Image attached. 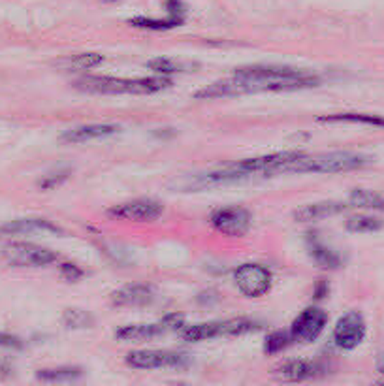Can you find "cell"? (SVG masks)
Returning a JSON list of instances; mask_svg holds the SVG:
<instances>
[{"mask_svg": "<svg viewBox=\"0 0 384 386\" xmlns=\"http://www.w3.org/2000/svg\"><path fill=\"white\" fill-rule=\"evenodd\" d=\"M290 341H294L290 332H281V330H279V332H273V334H270L266 337L264 352H268V354H277V352L285 351V349L290 345Z\"/></svg>", "mask_w": 384, "mask_h": 386, "instance_id": "26", "label": "cell"}, {"mask_svg": "<svg viewBox=\"0 0 384 386\" xmlns=\"http://www.w3.org/2000/svg\"><path fill=\"white\" fill-rule=\"evenodd\" d=\"M172 85L166 75L162 77H111L87 75L78 81V89L94 94H153Z\"/></svg>", "mask_w": 384, "mask_h": 386, "instance_id": "2", "label": "cell"}, {"mask_svg": "<svg viewBox=\"0 0 384 386\" xmlns=\"http://www.w3.org/2000/svg\"><path fill=\"white\" fill-rule=\"evenodd\" d=\"M307 249H309L311 259L315 260L316 264L321 266V268H324V270H335V268L341 266L339 254L335 253V251H332L330 247H326L322 242H318L316 237L309 239Z\"/></svg>", "mask_w": 384, "mask_h": 386, "instance_id": "18", "label": "cell"}, {"mask_svg": "<svg viewBox=\"0 0 384 386\" xmlns=\"http://www.w3.org/2000/svg\"><path fill=\"white\" fill-rule=\"evenodd\" d=\"M183 324V317L179 315H168L159 323L149 324H128L115 332V337L119 341H145L153 340L156 335H162L170 330H179Z\"/></svg>", "mask_w": 384, "mask_h": 386, "instance_id": "9", "label": "cell"}, {"mask_svg": "<svg viewBox=\"0 0 384 386\" xmlns=\"http://www.w3.org/2000/svg\"><path fill=\"white\" fill-rule=\"evenodd\" d=\"M364 337H366V320L356 311L343 315L333 328V343L343 351L356 349L364 341Z\"/></svg>", "mask_w": 384, "mask_h": 386, "instance_id": "10", "label": "cell"}, {"mask_svg": "<svg viewBox=\"0 0 384 386\" xmlns=\"http://www.w3.org/2000/svg\"><path fill=\"white\" fill-rule=\"evenodd\" d=\"M21 347H23V343L19 337L0 332V349H21Z\"/></svg>", "mask_w": 384, "mask_h": 386, "instance_id": "28", "label": "cell"}, {"mask_svg": "<svg viewBox=\"0 0 384 386\" xmlns=\"http://www.w3.org/2000/svg\"><path fill=\"white\" fill-rule=\"evenodd\" d=\"M162 206L155 200H132V202L117 204L108 209V217L119 220H134V223H151L162 215Z\"/></svg>", "mask_w": 384, "mask_h": 386, "instance_id": "12", "label": "cell"}, {"mask_svg": "<svg viewBox=\"0 0 384 386\" xmlns=\"http://www.w3.org/2000/svg\"><path fill=\"white\" fill-rule=\"evenodd\" d=\"M155 288L151 285H126L111 292V304L115 307H142L155 300Z\"/></svg>", "mask_w": 384, "mask_h": 386, "instance_id": "13", "label": "cell"}, {"mask_svg": "<svg viewBox=\"0 0 384 386\" xmlns=\"http://www.w3.org/2000/svg\"><path fill=\"white\" fill-rule=\"evenodd\" d=\"M147 68L153 70L155 74L168 75V74H175V72H183V70L187 68V64L175 63V61H172V58L159 57L149 61V63H147Z\"/></svg>", "mask_w": 384, "mask_h": 386, "instance_id": "27", "label": "cell"}, {"mask_svg": "<svg viewBox=\"0 0 384 386\" xmlns=\"http://www.w3.org/2000/svg\"><path fill=\"white\" fill-rule=\"evenodd\" d=\"M321 371V366L316 362H309V360H288V362H285L275 369V373L283 380H292V382H302V380L313 379Z\"/></svg>", "mask_w": 384, "mask_h": 386, "instance_id": "15", "label": "cell"}, {"mask_svg": "<svg viewBox=\"0 0 384 386\" xmlns=\"http://www.w3.org/2000/svg\"><path fill=\"white\" fill-rule=\"evenodd\" d=\"M377 368H378V371H380V373L384 375V352H383V354H380V356H378Z\"/></svg>", "mask_w": 384, "mask_h": 386, "instance_id": "31", "label": "cell"}, {"mask_svg": "<svg viewBox=\"0 0 384 386\" xmlns=\"http://www.w3.org/2000/svg\"><path fill=\"white\" fill-rule=\"evenodd\" d=\"M36 377L46 382H68V380H75L81 377L80 368H51V369H40Z\"/></svg>", "mask_w": 384, "mask_h": 386, "instance_id": "24", "label": "cell"}, {"mask_svg": "<svg viewBox=\"0 0 384 386\" xmlns=\"http://www.w3.org/2000/svg\"><path fill=\"white\" fill-rule=\"evenodd\" d=\"M2 256L16 268H46L58 260L57 254L49 249L27 242L6 243L2 247Z\"/></svg>", "mask_w": 384, "mask_h": 386, "instance_id": "5", "label": "cell"}, {"mask_svg": "<svg viewBox=\"0 0 384 386\" xmlns=\"http://www.w3.org/2000/svg\"><path fill=\"white\" fill-rule=\"evenodd\" d=\"M119 125H83V127L70 128L63 134L64 144H87V142H94V139H104L109 136H115L119 132Z\"/></svg>", "mask_w": 384, "mask_h": 386, "instance_id": "14", "label": "cell"}, {"mask_svg": "<svg viewBox=\"0 0 384 386\" xmlns=\"http://www.w3.org/2000/svg\"><path fill=\"white\" fill-rule=\"evenodd\" d=\"M63 324L66 326V328L83 330V328H91L92 324H94V318H92L91 313L83 311V309L68 307V309H64L63 313Z\"/></svg>", "mask_w": 384, "mask_h": 386, "instance_id": "23", "label": "cell"}, {"mask_svg": "<svg viewBox=\"0 0 384 386\" xmlns=\"http://www.w3.org/2000/svg\"><path fill=\"white\" fill-rule=\"evenodd\" d=\"M345 228L354 234H369V232H377L383 228V220L371 215H354L345 223Z\"/></svg>", "mask_w": 384, "mask_h": 386, "instance_id": "22", "label": "cell"}, {"mask_svg": "<svg viewBox=\"0 0 384 386\" xmlns=\"http://www.w3.org/2000/svg\"><path fill=\"white\" fill-rule=\"evenodd\" d=\"M108 2H115V0H108Z\"/></svg>", "mask_w": 384, "mask_h": 386, "instance_id": "32", "label": "cell"}, {"mask_svg": "<svg viewBox=\"0 0 384 386\" xmlns=\"http://www.w3.org/2000/svg\"><path fill=\"white\" fill-rule=\"evenodd\" d=\"M349 204L354 208H366V209H378L384 211V197H380L378 192L367 189H356L350 192Z\"/></svg>", "mask_w": 384, "mask_h": 386, "instance_id": "20", "label": "cell"}, {"mask_svg": "<svg viewBox=\"0 0 384 386\" xmlns=\"http://www.w3.org/2000/svg\"><path fill=\"white\" fill-rule=\"evenodd\" d=\"M328 324L326 311H322L318 307H307L302 311L298 317L294 318L290 335L294 341H302V343H311L315 341L318 335L324 332Z\"/></svg>", "mask_w": 384, "mask_h": 386, "instance_id": "11", "label": "cell"}, {"mask_svg": "<svg viewBox=\"0 0 384 386\" xmlns=\"http://www.w3.org/2000/svg\"><path fill=\"white\" fill-rule=\"evenodd\" d=\"M126 363L136 369L185 368L189 366V356L172 351H132L126 354Z\"/></svg>", "mask_w": 384, "mask_h": 386, "instance_id": "7", "label": "cell"}, {"mask_svg": "<svg viewBox=\"0 0 384 386\" xmlns=\"http://www.w3.org/2000/svg\"><path fill=\"white\" fill-rule=\"evenodd\" d=\"M316 85H318V77L302 72V70L254 64V66L237 68L232 80L213 83V85L196 92L194 96L200 100H211L247 94V92L302 91V89H309V87Z\"/></svg>", "mask_w": 384, "mask_h": 386, "instance_id": "1", "label": "cell"}, {"mask_svg": "<svg viewBox=\"0 0 384 386\" xmlns=\"http://www.w3.org/2000/svg\"><path fill=\"white\" fill-rule=\"evenodd\" d=\"M371 162V156L352 151H332L321 155H302L288 164L287 173H343L360 170Z\"/></svg>", "mask_w": 384, "mask_h": 386, "instance_id": "3", "label": "cell"}, {"mask_svg": "<svg viewBox=\"0 0 384 386\" xmlns=\"http://www.w3.org/2000/svg\"><path fill=\"white\" fill-rule=\"evenodd\" d=\"M183 19L181 18H173L170 15L168 19H153V18H134L130 19L128 23L138 27V29H147V30H168L173 29V27H179Z\"/></svg>", "mask_w": 384, "mask_h": 386, "instance_id": "25", "label": "cell"}, {"mask_svg": "<svg viewBox=\"0 0 384 386\" xmlns=\"http://www.w3.org/2000/svg\"><path fill=\"white\" fill-rule=\"evenodd\" d=\"M321 123H358V125H371L384 128L383 116H369V113H332V116L318 117Z\"/></svg>", "mask_w": 384, "mask_h": 386, "instance_id": "19", "label": "cell"}, {"mask_svg": "<svg viewBox=\"0 0 384 386\" xmlns=\"http://www.w3.org/2000/svg\"><path fill=\"white\" fill-rule=\"evenodd\" d=\"M102 63L104 57L98 53H80L74 57H66L63 61H58V66H63L64 70H91L97 68L98 64Z\"/></svg>", "mask_w": 384, "mask_h": 386, "instance_id": "21", "label": "cell"}, {"mask_svg": "<svg viewBox=\"0 0 384 386\" xmlns=\"http://www.w3.org/2000/svg\"><path fill=\"white\" fill-rule=\"evenodd\" d=\"M61 273H63L68 281H78L80 277H83V270H80L75 264H63L61 266Z\"/></svg>", "mask_w": 384, "mask_h": 386, "instance_id": "29", "label": "cell"}, {"mask_svg": "<svg viewBox=\"0 0 384 386\" xmlns=\"http://www.w3.org/2000/svg\"><path fill=\"white\" fill-rule=\"evenodd\" d=\"M0 232L4 234H36V232H47V234H63V230L57 225H53L47 219H18L8 223V225L0 226Z\"/></svg>", "mask_w": 384, "mask_h": 386, "instance_id": "16", "label": "cell"}, {"mask_svg": "<svg viewBox=\"0 0 384 386\" xmlns=\"http://www.w3.org/2000/svg\"><path fill=\"white\" fill-rule=\"evenodd\" d=\"M235 287L247 298H260L270 292L271 271L262 264H243L234 271Z\"/></svg>", "mask_w": 384, "mask_h": 386, "instance_id": "6", "label": "cell"}, {"mask_svg": "<svg viewBox=\"0 0 384 386\" xmlns=\"http://www.w3.org/2000/svg\"><path fill=\"white\" fill-rule=\"evenodd\" d=\"M347 208L345 204L337 202H318V204H309V206H304L294 211V219L298 223H313V220L326 219V217H332V215L341 213L343 209Z\"/></svg>", "mask_w": 384, "mask_h": 386, "instance_id": "17", "label": "cell"}, {"mask_svg": "<svg viewBox=\"0 0 384 386\" xmlns=\"http://www.w3.org/2000/svg\"><path fill=\"white\" fill-rule=\"evenodd\" d=\"M66 178H68V172H58L57 178H53V173H51V175H47L44 181H40V187H42V189H53L55 185H58L61 181H64Z\"/></svg>", "mask_w": 384, "mask_h": 386, "instance_id": "30", "label": "cell"}, {"mask_svg": "<svg viewBox=\"0 0 384 386\" xmlns=\"http://www.w3.org/2000/svg\"><path fill=\"white\" fill-rule=\"evenodd\" d=\"M256 330V324L249 318H230V320H215V323L192 324L181 332V337L190 343L217 340V337H230V335H243Z\"/></svg>", "mask_w": 384, "mask_h": 386, "instance_id": "4", "label": "cell"}, {"mask_svg": "<svg viewBox=\"0 0 384 386\" xmlns=\"http://www.w3.org/2000/svg\"><path fill=\"white\" fill-rule=\"evenodd\" d=\"M211 226L218 234L228 237H240L245 236L249 228H251L252 217L251 213L243 208H223L213 211L211 219H209Z\"/></svg>", "mask_w": 384, "mask_h": 386, "instance_id": "8", "label": "cell"}]
</instances>
